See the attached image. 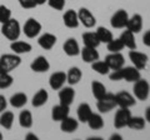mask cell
I'll list each match as a JSON object with an SVG mask.
<instances>
[{
  "mask_svg": "<svg viewBox=\"0 0 150 140\" xmlns=\"http://www.w3.org/2000/svg\"><path fill=\"white\" fill-rule=\"evenodd\" d=\"M78 128H79L78 120H75L74 118H70L69 115L60 121V129L64 133H74L78 130Z\"/></svg>",
  "mask_w": 150,
  "mask_h": 140,
  "instance_id": "603a6c76",
  "label": "cell"
},
{
  "mask_svg": "<svg viewBox=\"0 0 150 140\" xmlns=\"http://www.w3.org/2000/svg\"><path fill=\"white\" fill-rule=\"evenodd\" d=\"M76 113H78V120L81 121V123H86L93 114V110L88 103H81V104L78 106Z\"/></svg>",
  "mask_w": 150,
  "mask_h": 140,
  "instance_id": "484cf974",
  "label": "cell"
},
{
  "mask_svg": "<svg viewBox=\"0 0 150 140\" xmlns=\"http://www.w3.org/2000/svg\"><path fill=\"white\" fill-rule=\"evenodd\" d=\"M124 48L125 46H124L123 41H121L120 38L112 39V40H110L109 43H108V50H109L110 53H120Z\"/></svg>",
  "mask_w": 150,
  "mask_h": 140,
  "instance_id": "74e56055",
  "label": "cell"
},
{
  "mask_svg": "<svg viewBox=\"0 0 150 140\" xmlns=\"http://www.w3.org/2000/svg\"><path fill=\"white\" fill-rule=\"evenodd\" d=\"M105 63L108 64L110 70H118L125 65V59L120 53H111L109 55H106Z\"/></svg>",
  "mask_w": 150,
  "mask_h": 140,
  "instance_id": "8fae6325",
  "label": "cell"
},
{
  "mask_svg": "<svg viewBox=\"0 0 150 140\" xmlns=\"http://www.w3.org/2000/svg\"><path fill=\"white\" fill-rule=\"evenodd\" d=\"M63 21L65 26L70 28V29H75V28L79 26V18H78V13L73 10V9H70V10H67L65 14L63 15Z\"/></svg>",
  "mask_w": 150,
  "mask_h": 140,
  "instance_id": "d6986e66",
  "label": "cell"
},
{
  "mask_svg": "<svg viewBox=\"0 0 150 140\" xmlns=\"http://www.w3.org/2000/svg\"><path fill=\"white\" fill-rule=\"evenodd\" d=\"M83 43L84 46H90V48H98L101 44L96 33H90V31L83 34Z\"/></svg>",
  "mask_w": 150,
  "mask_h": 140,
  "instance_id": "f1b7e54d",
  "label": "cell"
},
{
  "mask_svg": "<svg viewBox=\"0 0 150 140\" xmlns=\"http://www.w3.org/2000/svg\"><path fill=\"white\" fill-rule=\"evenodd\" d=\"M95 33H96V35H98V38H99V40H100V43L108 44L110 40L114 39V36H112V33L109 29L104 28V26H99L96 29Z\"/></svg>",
  "mask_w": 150,
  "mask_h": 140,
  "instance_id": "e575fe53",
  "label": "cell"
},
{
  "mask_svg": "<svg viewBox=\"0 0 150 140\" xmlns=\"http://www.w3.org/2000/svg\"><path fill=\"white\" fill-rule=\"evenodd\" d=\"M9 19H11V10L5 5H0V23L4 24Z\"/></svg>",
  "mask_w": 150,
  "mask_h": 140,
  "instance_id": "f35d334b",
  "label": "cell"
},
{
  "mask_svg": "<svg viewBox=\"0 0 150 140\" xmlns=\"http://www.w3.org/2000/svg\"><path fill=\"white\" fill-rule=\"evenodd\" d=\"M129 20V14L123 9H119L110 19V24L114 29H124Z\"/></svg>",
  "mask_w": 150,
  "mask_h": 140,
  "instance_id": "52a82bcc",
  "label": "cell"
},
{
  "mask_svg": "<svg viewBox=\"0 0 150 140\" xmlns=\"http://www.w3.org/2000/svg\"><path fill=\"white\" fill-rule=\"evenodd\" d=\"M46 3L49 4L50 8L55 9V10H63L65 6V0H48Z\"/></svg>",
  "mask_w": 150,
  "mask_h": 140,
  "instance_id": "ab89813d",
  "label": "cell"
},
{
  "mask_svg": "<svg viewBox=\"0 0 150 140\" xmlns=\"http://www.w3.org/2000/svg\"><path fill=\"white\" fill-rule=\"evenodd\" d=\"M91 91H93V95L96 100L101 99V98L108 93L106 88L104 86V84H101L100 81H96V80H94L91 83Z\"/></svg>",
  "mask_w": 150,
  "mask_h": 140,
  "instance_id": "1f68e13d",
  "label": "cell"
},
{
  "mask_svg": "<svg viewBox=\"0 0 150 140\" xmlns=\"http://www.w3.org/2000/svg\"><path fill=\"white\" fill-rule=\"evenodd\" d=\"M30 69L34 73H46L50 69V63L45 57L39 55L38 58L33 60V63L30 64Z\"/></svg>",
  "mask_w": 150,
  "mask_h": 140,
  "instance_id": "5bb4252c",
  "label": "cell"
},
{
  "mask_svg": "<svg viewBox=\"0 0 150 140\" xmlns=\"http://www.w3.org/2000/svg\"><path fill=\"white\" fill-rule=\"evenodd\" d=\"M116 106V100H115V95L111 93H106V94L98 100L96 103V108L100 113H109L110 110H112Z\"/></svg>",
  "mask_w": 150,
  "mask_h": 140,
  "instance_id": "5b68a950",
  "label": "cell"
},
{
  "mask_svg": "<svg viewBox=\"0 0 150 140\" xmlns=\"http://www.w3.org/2000/svg\"><path fill=\"white\" fill-rule=\"evenodd\" d=\"M69 106L59 104L55 105L53 109H51V119L54 121H62L63 119H65L69 115Z\"/></svg>",
  "mask_w": 150,
  "mask_h": 140,
  "instance_id": "44dd1931",
  "label": "cell"
},
{
  "mask_svg": "<svg viewBox=\"0 0 150 140\" xmlns=\"http://www.w3.org/2000/svg\"><path fill=\"white\" fill-rule=\"evenodd\" d=\"M10 49L13 50V53H15L18 55H21V54H26V53H30L31 51V45L26 41H21V40H14L11 41L10 44Z\"/></svg>",
  "mask_w": 150,
  "mask_h": 140,
  "instance_id": "7402d4cb",
  "label": "cell"
},
{
  "mask_svg": "<svg viewBox=\"0 0 150 140\" xmlns=\"http://www.w3.org/2000/svg\"><path fill=\"white\" fill-rule=\"evenodd\" d=\"M14 83V78L10 73L0 71V89H8L10 88Z\"/></svg>",
  "mask_w": 150,
  "mask_h": 140,
  "instance_id": "d590c367",
  "label": "cell"
},
{
  "mask_svg": "<svg viewBox=\"0 0 150 140\" xmlns=\"http://www.w3.org/2000/svg\"><path fill=\"white\" fill-rule=\"evenodd\" d=\"M9 103H10V105L13 108H16V109L24 108L28 103V96L25 93H15V94L10 98Z\"/></svg>",
  "mask_w": 150,
  "mask_h": 140,
  "instance_id": "4316f807",
  "label": "cell"
},
{
  "mask_svg": "<svg viewBox=\"0 0 150 140\" xmlns=\"http://www.w3.org/2000/svg\"><path fill=\"white\" fill-rule=\"evenodd\" d=\"M131 118V113L129 108H120L115 114V118H114V127L116 129H121V128H125L128 125V121Z\"/></svg>",
  "mask_w": 150,
  "mask_h": 140,
  "instance_id": "9c48e42d",
  "label": "cell"
},
{
  "mask_svg": "<svg viewBox=\"0 0 150 140\" xmlns=\"http://www.w3.org/2000/svg\"><path fill=\"white\" fill-rule=\"evenodd\" d=\"M41 31V24L34 18H30L25 21L24 26H23V33L25 34V36H28L29 39H33L38 36Z\"/></svg>",
  "mask_w": 150,
  "mask_h": 140,
  "instance_id": "8992f818",
  "label": "cell"
},
{
  "mask_svg": "<svg viewBox=\"0 0 150 140\" xmlns=\"http://www.w3.org/2000/svg\"><path fill=\"white\" fill-rule=\"evenodd\" d=\"M129 58L137 69L142 70V69L146 68V65H148V55L146 54L140 53L137 49H133L129 51Z\"/></svg>",
  "mask_w": 150,
  "mask_h": 140,
  "instance_id": "ba28073f",
  "label": "cell"
},
{
  "mask_svg": "<svg viewBox=\"0 0 150 140\" xmlns=\"http://www.w3.org/2000/svg\"><path fill=\"white\" fill-rule=\"evenodd\" d=\"M115 139H118V140H121L123 138H121V135H119V134H112L111 136H110V140H115Z\"/></svg>",
  "mask_w": 150,
  "mask_h": 140,
  "instance_id": "bcb514c9",
  "label": "cell"
},
{
  "mask_svg": "<svg viewBox=\"0 0 150 140\" xmlns=\"http://www.w3.org/2000/svg\"><path fill=\"white\" fill-rule=\"evenodd\" d=\"M25 139H26V140H31V139H33V140H38V136H36L35 134L29 133V134H28L26 136H25Z\"/></svg>",
  "mask_w": 150,
  "mask_h": 140,
  "instance_id": "f6af8a7d",
  "label": "cell"
},
{
  "mask_svg": "<svg viewBox=\"0 0 150 140\" xmlns=\"http://www.w3.org/2000/svg\"><path fill=\"white\" fill-rule=\"evenodd\" d=\"M78 18H79V21L85 26V28H93L95 26L96 24V19L95 16L91 14V11L86 8H80L78 11Z\"/></svg>",
  "mask_w": 150,
  "mask_h": 140,
  "instance_id": "7c38bea8",
  "label": "cell"
},
{
  "mask_svg": "<svg viewBox=\"0 0 150 140\" xmlns=\"http://www.w3.org/2000/svg\"><path fill=\"white\" fill-rule=\"evenodd\" d=\"M91 68L94 71H96L98 74H100V75H106V74H109V71H110L108 64L105 62H100V60H96V62L91 63Z\"/></svg>",
  "mask_w": 150,
  "mask_h": 140,
  "instance_id": "8d00e7d4",
  "label": "cell"
},
{
  "mask_svg": "<svg viewBox=\"0 0 150 140\" xmlns=\"http://www.w3.org/2000/svg\"><path fill=\"white\" fill-rule=\"evenodd\" d=\"M13 124H14V114L11 111L4 110L0 114V125L5 130H10L13 128Z\"/></svg>",
  "mask_w": 150,
  "mask_h": 140,
  "instance_id": "f546056e",
  "label": "cell"
},
{
  "mask_svg": "<svg viewBox=\"0 0 150 140\" xmlns=\"http://www.w3.org/2000/svg\"><path fill=\"white\" fill-rule=\"evenodd\" d=\"M109 78L112 81L126 80L129 83H135L142 78V75H140L139 69H137L135 66H123L118 70H114L109 75Z\"/></svg>",
  "mask_w": 150,
  "mask_h": 140,
  "instance_id": "6da1fadb",
  "label": "cell"
},
{
  "mask_svg": "<svg viewBox=\"0 0 150 140\" xmlns=\"http://www.w3.org/2000/svg\"><path fill=\"white\" fill-rule=\"evenodd\" d=\"M6 106H8L6 98L4 95H0V114H1L4 110H6Z\"/></svg>",
  "mask_w": 150,
  "mask_h": 140,
  "instance_id": "b9f144b4",
  "label": "cell"
},
{
  "mask_svg": "<svg viewBox=\"0 0 150 140\" xmlns=\"http://www.w3.org/2000/svg\"><path fill=\"white\" fill-rule=\"evenodd\" d=\"M81 58L85 63L91 64L96 60H99V53H98L96 48H90V46H84L83 49H80Z\"/></svg>",
  "mask_w": 150,
  "mask_h": 140,
  "instance_id": "ffe728a7",
  "label": "cell"
},
{
  "mask_svg": "<svg viewBox=\"0 0 150 140\" xmlns=\"http://www.w3.org/2000/svg\"><path fill=\"white\" fill-rule=\"evenodd\" d=\"M115 100H116V105L120 108H131L135 105V96H133L128 91H120L118 94H115Z\"/></svg>",
  "mask_w": 150,
  "mask_h": 140,
  "instance_id": "30bf717a",
  "label": "cell"
},
{
  "mask_svg": "<svg viewBox=\"0 0 150 140\" xmlns=\"http://www.w3.org/2000/svg\"><path fill=\"white\" fill-rule=\"evenodd\" d=\"M48 0H36V4L38 5H43V4H45Z\"/></svg>",
  "mask_w": 150,
  "mask_h": 140,
  "instance_id": "7dc6e473",
  "label": "cell"
},
{
  "mask_svg": "<svg viewBox=\"0 0 150 140\" xmlns=\"http://www.w3.org/2000/svg\"><path fill=\"white\" fill-rule=\"evenodd\" d=\"M49 100V94L45 89H40L38 93H35V95L33 96V100H31V105L34 108H40V106L45 105Z\"/></svg>",
  "mask_w": 150,
  "mask_h": 140,
  "instance_id": "cb8c5ba5",
  "label": "cell"
},
{
  "mask_svg": "<svg viewBox=\"0 0 150 140\" xmlns=\"http://www.w3.org/2000/svg\"><path fill=\"white\" fill-rule=\"evenodd\" d=\"M67 83V74L64 71H55L49 78V85L53 90H60Z\"/></svg>",
  "mask_w": 150,
  "mask_h": 140,
  "instance_id": "4fadbf2b",
  "label": "cell"
},
{
  "mask_svg": "<svg viewBox=\"0 0 150 140\" xmlns=\"http://www.w3.org/2000/svg\"><path fill=\"white\" fill-rule=\"evenodd\" d=\"M56 36L51 33H45L39 38L38 40V44H39L40 48H43L44 50H51L54 48V45L56 44Z\"/></svg>",
  "mask_w": 150,
  "mask_h": 140,
  "instance_id": "ac0fdd59",
  "label": "cell"
},
{
  "mask_svg": "<svg viewBox=\"0 0 150 140\" xmlns=\"http://www.w3.org/2000/svg\"><path fill=\"white\" fill-rule=\"evenodd\" d=\"M126 127L130 128L131 130H143L145 128V118H142V116H131Z\"/></svg>",
  "mask_w": 150,
  "mask_h": 140,
  "instance_id": "836d02e7",
  "label": "cell"
},
{
  "mask_svg": "<svg viewBox=\"0 0 150 140\" xmlns=\"http://www.w3.org/2000/svg\"><path fill=\"white\" fill-rule=\"evenodd\" d=\"M86 123L89 125V128L93 129V130H100L101 128H104V120H103L101 115H99V114L93 113Z\"/></svg>",
  "mask_w": 150,
  "mask_h": 140,
  "instance_id": "d6a6232c",
  "label": "cell"
},
{
  "mask_svg": "<svg viewBox=\"0 0 150 140\" xmlns=\"http://www.w3.org/2000/svg\"><path fill=\"white\" fill-rule=\"evenodd\" d=\"M21 33V28H20V23L16 19H9L6 23L1 24V34L5 36L8 40L14 41L18 40Z\"/></svg>",
  "mask_w": 150,
  "mask_h": 140,
  "instance_id": "7a4b0ae2",
  "label": "cell"
},
{
  "mask_svg": "<svg viewBox=\"0 0 150 140\" xmlns=\"http://www.w3.org/2000/svg\"><path fill=\"white\" fill-rule=\"evenodd\" d=\"M145 121L150 123V106L146 108V110H145Z\"/></svg>",
  "mask_w": 150,
  "mask_h": 140,
  "instance_id": "ee69618b",
  "label": "cell"
},
{
  "mask_svg": "<svg viewBox=\"0 0 150 140\" xmlns=\"http://www.w3.org/2000/svg\"><path fill=\"white\" fill-rule=\"evenodd\" d=\"M74 98H75V90L73 89L71 86H63L59 91V100H60V104L63 105H67L70 106L74 101Z\"/></svg>",
  "mask_w": 150,
  "mask_h": 140,
  "instance_id": "9a60e30c",
  "label": "cell"
},
{
  "mask_svg": "<svg viewBox=\"0 0 150 140\" xmlns=\"http://www.w3.org/2000/svg\"><path fill=\"white\" fill-rule=\"evenodd\" d=\"M21 64V58L18 54H3L0 57V71L11 73Z\"/></svg>",
  "mask_w": 150,
  "mask_h": 140,
  "instance_id": "3957f363",
  "label": "cell"
},
{
  "mask_svg": "<svg viewBox=\"0 0 150 140\" xmlns=\"http://www.w3.org/2000/svg\"><path fill=\"white\" fill-rule=\"evenodd\" d=\"M83 73L78 66H73L69 69V71L67 73V83L69 85H76V84L81 80Z\"/></svg>",
  "mask_w": 150,
  "mask_h": 140,
  "instance_id": "d4e9b609",
  "label": "cell"
},
{
  "mask_svg": "<svg viewBox=\"0 0 150 140\" xmlns=\"http://www.w3.org/2000/svg\"><path fill=\"white\" fill-rule=\"evenodd\" d=\"M23 9H34L38 6L36 0H18Z\"/></svg>",
  "mask_w": 150,
  "mask_h": 140,
  "instance_id": "60d3db41",
  "label": "cell"
},
{
  "mask_svg": "<svg viewBox=\"0 0 150 140\" xmlns=\"http://www.w3.org/2000/svg\"><path fill=\"white\" fill-rule=\"evenodd\" d=\"M126 29L130 30L131 33H134V34L140 33L143 29V16L140 14H134L131 18H129L128 24H126Z\"/></svg>",
  "mask_w": 150,
  "mask_h": 140,
  "instance_id": "2e32d148",
  "label": "cell"
},
{
  "mask_svg": "<svg viewBox=\"0 0 150 140\" xmlns=\"http://www.w3.org/2000/svg\"><path fill=\"white\" fill-rule=\"evenodd\" d=\"M63 50L68 57H76L80 54V46L74 38H69L63 45Z\"/></svg>",
  "mask_w": 150,
  "mask_h": 140,
  "instance_id": "e0dca14e",
  "label": "cell"
},
{
  "mask_svg": "<svg viewBox=\"0 0 150 140\" xmlns=\"http://www.w3.org/2000/svg\"><path fill=\"white\" fill-rule=\"evenodd\" d=\"M143 43H144V45H146V46H149V48H150V30H148L144 34V36H143Z\"/></svg>",
  "mask_w": 150,
  "mask_h": 140,
  "instance_id": "7bdbcfd3",
  "label": "cell"
},
{
  "mask_svg": "<svg viewBox=\"0 0 150 140\" xmlns=\"http://www.w3.org/2000/svg\"><path fill=\"white\" fill-rule=\"evenodd\" d=\"M1 139H3V134H1V133H0V140H1Z\"/></svg>",
  "mask_w": 150,
  "mask_h": 140,
  "instance_id": "c3c4849f",
  "label": "cell"
},
{
  "mask_svg": "<svg viewBox=\"0 0 150 140\" xmlns=\"http://www.w3.org/2000/svg\"><path fill=\"white\" fill-rule=\"evenodd\" d=\"M120 39H121V41H123L124 46L129 48L130 50L137 49V41H135L134 33H131L130 30H128V29L124 30L123 33H121V35H120Z\"/></svg>",
  "mask_w": 150,
  "mask_h": 140,
  "instance_id": "83f0119b",
  "label": "cell"
},
{
  "mask_svg": "<svg viewBox=\"0 0 150 140\" xmlns=\"http://www.w3.org/2000/svg\"><path fill=\"white\" fill-rule=\"evenodd\" d=\"M133 93H134V96L137 98L138 100H146L149 98L150 94V85L146 80L140 78L139 80H137L134 83V86H133Z\"/></svg>",
  "mask_w": 150,
  "mask_h": 140,
  "instance_id": "277c9868",
  "label": "cell"
},
{
  "mask_svg": "<svg viewBox=\"0 0 150 140\" xmlns=\"http://www.w3.org/2000/svg\"><path fill=\"white\" fill-rule=\"evenodd\" d=\"M19 124L24 129H30L33 127V114L29 110H23L19 114Z\"/></svg>",
  "mask_w": 150,
  "mask_h": 140,
  "instance_id": "4dcf8cb0",
  "label": "cell"
}]
</instances>
